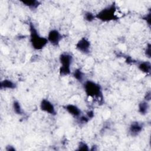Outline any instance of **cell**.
I'll return each instance as SVG.
<instances>
[{
	"mask_svg": "<svg viewBox=\"0 0 151 151\" xmlns=\"http://www.w3.org/2000/svg\"><path fill=\"white\" fill-rule=\"evenodd\" d=\"M29 41L32 47L35 50H41L48 43L47 38L41 36L34 24L32 22H29Z\"/></svg>",
	"mask_w": 151,
	"mask_h": 151,
	"instance_id": "1",
	"label": "cell"
},
{
	"mask_svg": "<svg viewBox=\"0 0 151 151\" xmlns=\"http://www.w3.org/2000/svg\"><path fill=\"white\" fill-rule=\"evenodd\" d=\"M83 88L86 94L93 99L102 101L103 96L101 86L93 80H86L83 83Z\"/></svg>",
	"mask_w": 151,
	"mask_h": 151,
	"instance_id": "2",
	"label": "cell"
},
{
	"mask_svg": "<svg viewBox=\"0 0 151 151\" xmlns=\"http://www.w3.org/2000/svg\"><path fill=\"white\" fill-rule=\"evenodd\" d=\"M116 5L114 3H113L100 10L97 14H96V18L104 22L117 20L118 17L116 14Z\"/></svg>",
	"mask_w": 151,
	"mask_h": 151,
	"instance_id": "3",
	"label": "cell"
},
{
	"mask_svg": "<svg viewBox=\"0 0 151 151\" xmlns=\"http://www.w3.org/2000/svg\"><path fill=\"white\" fill-rule=\"evenodd\" d=\"M73 56L67 52H63L60 55L59 61L60 67L59 74L61 76H65L71 74V65L73 63Z\"/></svg>",
	"mask_w": 151,
	"mask_h": 151,
	"instance_id": "4",
	"label": "cell"
},
{
	"mask_svg": "<svg viewBox=\"0 0 151 151\" xmlns=\"http://www.w3.org/2000/svg\"><path fill=\"white\" fill-rule=\"evenodd\" d=\"M76 49L84 54H88L90 52L91 42L86 37L80 38L76 44Z\"/></svg>",
	"mask_w": 151,
	"mask_h": 151,
	"instance_id": "5",
	"label": "cell"
},
{
	"mask_svg": "<svg viewBox=\"0 0 151 151\" xmlns=\"http://www.w3.org/2000/svg\"><path fill=\"white\" fill-rule=\"evenodd\" d=\"M40 107L41 111L52 116H55L57 114L53 103L47 99H43L41 100Z\"/></svg>",
	"mask_w": 151,
	"mask_h": 151,
	"instance_id": "6",
	"label": "cell"
},
{
	"mask_svg": "<svg viewBox=\"0 0 151 151\" xmlns=\"http://www.w3.org/2000/svg\"><path fill=\"white\" fill-rule=\"evenodd\" d=\"M48 42L53 46H58L62 39V35L60 31L56 29H52L48 32L47 37Z\"/></svg>",
	"mask_w": 151,
	"mask_h": 151,
	"instance_id": "7",
	"label": "cell"
},
{
	"mask_svg": "<svg viewBox=\"0 0 151 151\" xmlns=\"http://www.w3.org/2000/svg\"><path fill=\"white\" fill-rule=\"evenodd\" d=\"M143 128V124L142 123L139 122L137 121H134L131 123L129 126V132L132 136H136L141 133Z\"/></svg>",
	"mask_w": 151,
	"mask_h": 151,
	"instance_id": "8",
	"label": "cell"
},
{
	"mask_svg": "<svg viewBox=\"0 0 151 151\" xmlns=\"http://www.w3.org/2000/svg\"><path fill=\"white\" fill-rule=\"evenodd\" d=\"M64 108L69 114H70L74 118L78 119L80 116L82 115L81 110L76 105L73 104H66L64 107Z\"/></svg>",
	"mask_w": 151,
	"mask_h": 151,
	"instance_id": "9",
	"label": "cell"
},
{
	"mask_svg": "<svg viewBox=\"0 0 151 151\" xmlns=\"http://www.w3.org/2000/svg\"><path fill=\"white\" fill-rule=\"evenodd\" d=\"M17 84L9 79H4L0 83V88L3 89H15Z\"/></svg>",
	"mask_w": 151,
	"mask_h": 151,
	"instance_id": "10",
	"label": "cell"
},
{
	"mask_svg": "<svg viewBox=\"0 0 151 151\" xmlns=\"http://www.w3.org/2000/svg\"><path fill=\"white\" fill-rule=\"evenodd\" d=\"M138 68L140 71L143 72V73L149 74H150L151 70V64L150 61H141L138 64Z\"/></svg>",
	"mask_w": 151,
	"mask_h": 151,
	"instance_id": "11",
	"label": "cell"
},
{
	"mask_svg": "<svg viewBox=\"0 0 151 151\" xmlns=\"http://www.w3.org/2000/svg\"><path fill=\"white\" fill-rule=\"evenodd\" d=\"M149 109V101L146 100L142 101L139 103L138 105V111L139 113L142 115H145L147 113Z\"/></svg>",
	"mask_w": 151,
	"mask_h": 151,
	"instance_id": "12",
	"label": "cell"
},
{
	"mask_svg": "<svg viewBox=\"0 0 151 151\" xmlns=\"http://www.w3.org/2000/svg\"><path fill=\"white\" fill-rule=\"evenodd\" d=\"M25 6L28 7L31 9H37L40 5L41 2L37 0H24L20 1Z\"/></svg>",
	"mask_w": 151,
	"mask_h": 151,
	"instance_id": "13",
	"label": "cell"
},
{
	"mask_svg": "<svg viewBox=\"0 0 151 151\" xmlns=\"http://www.w3.org/2000/svg\"><path fill=\"white\" fill-rule=\"evenodd\" d=\"M73 76L74 78L79 82H83L84 81V74L80 68L76 69L73 73Z\"/></svg>",
	"mask_w": 151,
	"mask_h": 151,
	"instance_id": "14",
	"label": "cell"
},
{
	"mask_svg": "<svg viewBox=\"0 0 151 151\" xmlns=\"http://www.w3.org/2000/svg\"><path fill=\"white\" fill-rule=\"evenodd\" d=\"M12 108L14 111L15 113V114L18 115H22L23 113V111L21 107V106L19 103V102L17 100H15L13 101L12 103Z\"/></svg>",
	"mask_w": 151,
	"mask_h": 151,
	"instance_id": "15",
	"label": "cell"
},
{
	"mask_svg": "<svg viewBox=\"0 0 151 151\" xmlns=\"http://www.w3.org/2000/svg\"><path fill=\"white\" fill-rule=\"evenodd\" d=\"M84 19L89 22H91L93 21L96 18V15H94L93 12L90 11H85L83 15Z\"/></svg>",
	"mask_w": 151,
	"mask_h": 151,
	"instance_id": "16",
	"label": "cell"
},
{
	"mask_svg": "<svg viewBox=\"0 0 151 151\" xmlns=\"http://www.w3.org/2000/svg\"><path fill=\"white\" fill-rule=\"evenodd\" d=\"M78 150H85L88 151L90 150V148L88 145L84 142H80L78 145Z\"/></svg>",
	"mask_w": 151,
	"mask_h": 151,
	"instance_id": "17",
	"label": "cell"
},
{
	"mask_svg": "<svg viewBox=\"0 0 151 151\" xmlns=\"http://www.w3.org/2000/svg\"><path fill=\"white\" fill-rule=\"evenodd\" d=\"M143 19L145 20L146 22H147V24L149 25H150V12H149L148 14H147L146 15H145L143 17Z\"/></svg>",
	"mask_w": 151,
	"mask_h": 151,
	"instance_id": "18",
	"label": "cell"
},
{
	"mask_svg": "<svg viewBox=\"0 0 151 151\" xmlns=\"http://www.w3.org/2000/svg\"><path fill=\"white\" fill-rule=\"evenodd\" d=\"M145 52V55L147 57L150 58V44L149 43L146 46Z\"/></svg>",
	"mask_w": 151,
	"mask_h": 151,
	"instance_id": "19",
	"label": "cell"
},
{
	"mask_svg": "<svg viewBox=\"0 0 151 151\" xmlns=\"http://www.w3.org/2000/svg\"><path fill=\"white\" fill-rule=\"evenodd\" d=\"M150 91H149L147 92H146V93L145 94V97H144V100L147 101H149L150 100V98H151V94H150Z\"/></svg>",
	"mask_w": 151,
	"mask_h": 151,
	"instance_id": "20",
	"label": "cell"
},
{
	"mask_svg": "<svg viewBox=\"0 0 151 151\" xmlns=\"http://www.w3.org/2000/svg\"><path fill=\"white\" fill-rule=\"evenodd\" d=\"M86 115H87V116L90 119H92V118L94 117V111H93V110H89V111H88L87 112Z\"/></svg>",
	"mask_w": 151,
	"mask_h": 151,
	"instance_id": "21",
	"label": "cell"
},
{
	"mask_svg": "<svg viewBox=\"0 0 151 151\" xmlns=\"http://www.w3.org/2000/svg\"><path fill=\"white\" fill-rule=\"evenodd\" d=\"M6 150L7 151H9V150H15V147H14L13 146L8 145V146H6Z\"/></svg>",
	"mask_w": 151,
	"mask_h": 151,
	"instance_id": "22",
	"label": "cell"
}]
</instances>
